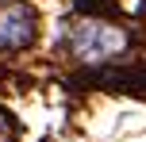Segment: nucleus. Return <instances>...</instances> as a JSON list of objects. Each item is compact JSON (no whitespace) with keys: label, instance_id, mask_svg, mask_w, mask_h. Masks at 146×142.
<instances>
[{"label":"nucleus","instance_id":"nucleus-2","mask_svg":"<svg viewBox=\"0 0 146 142\" xmlns=\"http://www.w3.org/2000/svg\"><path fill=\"white\" fill-rule=\"evenodd\" d=\"M38 15L31 4H4L0 8V50H23L35 42Z\"/></svg>","mask_w":146,"mask_h":142},{"label":"nucleus","instance_id":"nucleus-1","mask_svg":"<svg viewBox=\"0 0 146 142\" xmlns=\"http://www.w3.org/2000/svg\"><path fill=\"white\" fill-rule=\"evenodd\" d=\"M69 46L81 61H104L123 50V31L111 27V23H100V19H85L81 27L69 31Z\"/></svg>","mask_w":146,"mask_h":142}]
</instances>
